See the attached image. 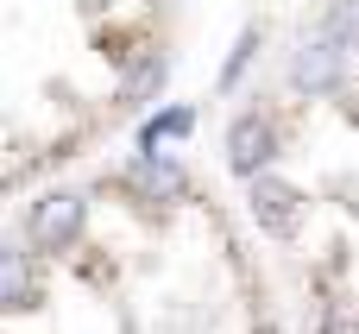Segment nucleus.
Here are the masks:
<instances>
[{
    "label": "nucleus",
    "instance_id": "4",
    "mask_svg": "<svg viewBox=\"0 0 359 334\" xmlns=\"http://www.w3.org/2000/svg\"><path fill=\"white\" fill-rule=\"evenodd\" d=\"M158 82H164V57H158V51H139V63H133L126 82H120V107H139Z\"/></svg>",
    "mask_w": 359,
    "mask_h": 334
},
{
    "label": "nucleus",
    "instance_id": "8",
    "mask_svg": "<svg viewBox=\"0 0 359 334\" xmlns=\"http://www.w3.org/2000/svg\"><path fill=\"white\" fill-rule=\"evenodd\" d=\"M6 303L25 309L32 303V272H25V253H6Z\"/></svg>",
    "mask_w": 359,
    "mask_h": 334
},
{
    "label": "nucleus",
    "instance_id": "1",
    "mask_svg": "<svg viewBox=\"0 0 359 334\" xmlns=\"http://www.w3.org/2000/svg\"><path fill=\"white\" fill-rule=\"evenodd\" d=\"M227 164H233L240 177H259V171L271 164V120L240 114V120H233V133H227Z\"/></svg>",
    "mask_w": 359,
    "mask_h": 334
},
{
    "label": "nucleus",
    "instance_id": "3",
    "mask_svg": "<svg viewBox=\"0 0 359 334\" xmlns=\"http://www.w3.org/2000/svg\"><path fill=\"white\" fill-rule=\"evenodd\" d=\"M334 76H341V44L322 32L316 44H303V51H297V63H290V82H297V88H328Z\"/></svg>",
    "mask_w": 359,
    "mask_h": 334
},
{
    "label": "nucleus",
    "instance_id": "2",
    "mask_svg": "<svg viewBox=\"0 0 359 334\" xmlns=\"http://www.w3.org/2000/svg\"><path fill=\"white\" fill-rule=\"evenodd\" d=\"M76 221H82V202H76V196H50V202H38V208H32V221H25V227H32L38 253H57V246L76 234Z\"/></svg>",
    "mask_w": 359,
    "mask_h": 334
},
{
    "label": "nucleus",
    "instance_id": "6",
    "mask_svg": "<svg viewBox=\"0 0 359 334\" xmlns=\"http://www.w3.org/2000/svg\"><path fill=\"white\" fill-rule=\"evenodd\" d=\"M341 51H359V0H341L334 13H328V25H322Z\"/></svg>",
    "mask_w": 359,
    "mask_h": 334
},
{
    "label": "nucleus",
    "instance_id": "5",
    "mask_svg": "<svg viewBox=\"0 0 359 334\" xmlns=\"http://www.w3.org/2000/svg\"><path fill=\"white\" fill-rule=\"evenodd\" d=\"M139 183H145V189H164V196H183V189H189V183H183V171H177V164H164L158 152H145Z\"/></svg>",
    "mask_w": 359,
    "mask_h": 334
},
{
    "label": "nucleus",
    "instance_id": "7",
    "mask_svg": "<svg viewBox=\"0 0 359 334\" xmlns=\"http://www.w3.org/2000/svg\"><path fill=\"white\" fill-rule=\"evenodd\" d=\"M189 107H170V114H158L151 126H145V152H158V139H177V133H189Z\"/></svg>",
    "mask_w": 359,
    "mask_h": 334
}]
</instances>
